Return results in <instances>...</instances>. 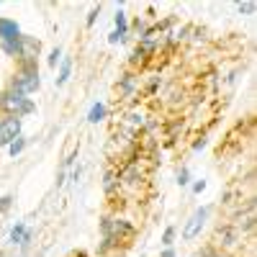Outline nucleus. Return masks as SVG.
I'll use <instances>...</instances> for the list:
<instances>
[{"label":"nucleus","instance_id":"1","mask_svg":"<svg viewBox=\"0 0 257 257\" xmlns=\"http://www.w3.org/2000/svg\"><path fill=\"white\" fill-rule=\"evenodd\" d=\"M0 105H3L6 111H11V116H24V113H31L34 111V103L18 90H8L0 95Z\"/></svg>","mask_w":257,"mask_h":257},{"label":"nucleus","instance_id":"2","mask_svg":"<svg viewBox=\"0 0 257 257\" xmlns=\"http://www.w3.org/2000/svg\"><path fill=\"white\" fill-rule=\"evenodd\" d=\"M36 88H39V72H36V67H34L31 62H26L24 70H21V72L16 75V80H13V90L29 95V93H34Z\"/></svg>","mask_w":257,"mask_h":257},{"label":"nucleus","instance_id":"3","mask_svg":"<svg viewBox=\"0 0 257 257\" xmlns=\"http://www.w3.org/2000/svg\"><path fill=\"white\" fill-rule=\"evenodd\" d=\"M18 132H21V118L18 116H8L3 123H0V144H13Z\"/></svg>","mask_w":257,"mask_h":257},{"label":"nucleus","instance_id":"4","mask_svg":"<svg viewBox=\"0 0 257 257\" xmlns=\"http://www.w3.org/2000/svg\"><path fill=\"white\" fill-rule=\"evenodd\" d=\"M206 216H208V208H206V206L193 213V216L188 219V224H185V229H183V239L190 242L193 237H196V234L201 231V226H203V221H206Z\"/></svg>","mask_w":257,"mask_h":257},{"label":"nucleus","instance_id":"5","mask_svg":"<svg viewBox=\"0 0 257 257\" xmlns=\"http://www.w3.org/2000/svg\"><path fill=\"white\" fill-rule=\"evenodd\" d=\"M16 39H21V29H18V24L16 21H8V18H0V41H16Z\"/></svg>","mask_w":257,"mask_h":257},{"label":"nucleus","instance_id":"6","mask_svg":"<svg viewBox=\"0 0 257 257\" xmlns=\"http://www.w3.org/2000/svg\"><path fill=\"white\" fill-rule=\"evenodd\" d=\"M29 239H31V234L26 231V226H24V224H16L13 231H11V242H13V244H24V242H29Z\"/></svg>","mask_w":257,"mask_h":257},{"label":"nucleus","instance_id":"7","mask_svg":"<svg viewBox=\"0 0 257 257\" xmlns=\"http://www.w3.org/2000/svg\"><path fill=\"white\" fill-rule=\"evenodd\" d=\"M103 116H105V105H103V103H95L93 108H90V116H88V118H90L93 123H98V121H103Z\"/></svg>","mask_w":257,"mask_h":257},{"label":"nucleus","instance_id":"8","mask_svg":"<svg viewBox=\"0 0 257 257\" xmlns=\"http://www.w3.org/2000/svg\"><path fill=\"white\" fill-rule=\"evenodd\" d=\"M116 34H118V36L126 34V16H123V11L116 13Z\"/></svg>","mask_w":257,"mask_h":257},{"label":"nucleus","instance_id":"9","mask_svg":"<svg viewBox=\"0 0 257 257\" xmlns=\"http://www.w3.org/2000/svg\"><path fill=\"white\" fill-rule=\"evenodd\" d=\"M70 70H72V62L67 59V62L62 64V72H59V77H57V85H64V80L70 77Z\"/></svg>","mask_w":257,"mask_h":257},{"label":"nucleus","instance_id":"10","mask_svg":"<svg viewBox=\"0 0 257 257\" xmlns=\"http://www.w3.org/2000/svg\"><path fill=\"white\" fill-rule=\"evenodd\" d=\"M173 239H175V226H167L165 234H162V244L170 247V244H173Z\"/></svg>","mask_w":257,"mask_h":257},{"label":"nucleus","instance_id":"11","mask_svg":"<svg viewBox=\"0 0 257 257\" xmlns=\"http://www.w3.org/2000/svg\"><path fill=\"white\" fill-rule=\"evenodd\" d=\"M24 147H26V142L24 139H18V142H13V144H8V152L16 157V155H21V152H24Z\"/></svg>","mask_w":257,"mask_h":257},{"label":"nucleus","instance_id":"12","mask_svg":"<svg viewBox=\"0 0 257 257\" xmlns=\"http://www.w3.org/2000/svg\"><path fill=\"white\" fill-rule=\"evenodd\" d=\"M59 57H62V52H59V49H54V52H52V57H49V64H52V67H57Z\"/></svg>","mask_w":257,"mask_h":257},{"label":"nucleus","instance_id":"13","mask_svg":"<svg viewBox=\"0 0 257 257\" xmlns=\"http://www.w3.org/2000/svg\"><path fill=\"white\" fill-rule=\"evenodd\" d=\"M203 188H206V180H198L196 185H193V193H201Z\"/></svg>","mask_w":257,"mask_h":257},{"label":"nucleus","instance_id":"14","mask_svg":"<svg viewBox=\"0 0 257 257\" xmlns=\"http://www.w3.org/2000/svg\"><path fill=\"white\" fill-rule=\"evenodd\" d=\"M178 183H180V185H185V183H188V170H183V173L178 175Z\"/></svg>","mask_w":257,"mask_h":257},{"label":"nucleus","instance_id":"15","mask_svg":"<svg viewBox=\"0 0 257 257\" xmlns=\"http://www.w3.org/2000/svg\"><path fill=\"white\" fill-rule=\"evenodd\" d=\"M239 11H244V13H249V11H254V6H252V3H247V6H239Z\"/></svg>","mask_w":257,"mask_h":257},{"label":"nucleus","instance_id":"16","mask_svg":"<svg viewBox=\"0 0 257 257\" xmlns=\"http://www.w3.org/2000/svg\"><path fill=\"white\" fill-rule=\"evenodd\" d=\"M162 257H175V252H173V247H167V249L162 252Z\"/></svg>","mask_w":257,"mask_h":257}]
</instances>
